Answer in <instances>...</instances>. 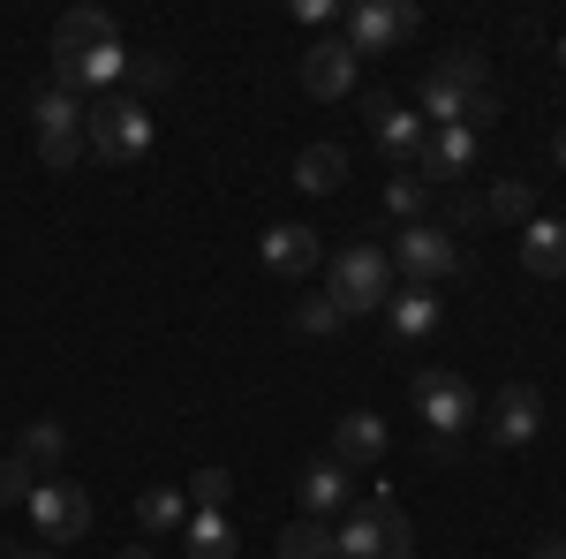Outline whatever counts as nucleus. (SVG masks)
I'll return each instance as SVG.
<instances>
[{"instance_id":"32","label":"nucleus","mask_w":566,"mask_h":559,"mask_svg":"<svg viewBox=\"0 0 566 559\" xmlns=\"http://www.w3.org/2000/svg\"><path fill=\"white\" fill-rule=\"evenodd\" d=\"M552 53H559V69H566V39H559V45H552Z\"/></svg>"},{"instance_id":"1","label":"nucleus","mask_w":566,"mask_h":559,"mask_svg":"<svg viewBox=\"0 0 566 559\" xmlns=\"http://www.w3.org/2000/svg\"><path fill=\"white\" fill-rule=\"evenodd\" d=\"M333 559H416V521L392 499H370L333 529Z\"/></svg>"},{"instance_id":"8","label":"nucleus","mask_w":566,"mask_h":559,"mask_svg":"<svg viewBox=\"0 0 566 559\" xmlns=\"http://www.w3.org/2000/svg\"><path fill=\"white\" fill-rule=\"evenodd\" d=\"M31 521H39L45 545H76L91 529V499L76 491V484H61V476H45L39 491H31Z\"/></svg>"},{"instance_id":"21","label":"nucleus","mask_w":566,"mask_h":559,"mask_svg":"<svg viewBox=\"0 0 566 559\" xmlns=\"http://www.w3.org/2000/svg\"><path fill=\"white\" fill-rule=\"evenodd\" d=\"M280 559H333V529H325V521H287V529H280Z\"/></svg>"},{"instance_id":"11","label":"nucleus","mask_w":566,"mask_h":559,"mask_svg":"<svg viewBox=\"0 0 566 559\" xmlns=\"http://www.w3.org/2000/svg\"><path fill=\"white\" fill-rule=\"evenodd\" d=\"M333 462L340 469H370V462H386V416H370V408H355V416H340V431H333Z\"/></svg>"},{"instance_id":"19","label":"nucleus","mask_w":566,"mask_h":559,"mask_svg":"<svg viewBox=\"0 0 566 559\" xmlns=\"http://www.w3.org/2000/svg\"><path fill=\"white\" fill-rule=\"evenodd\" d=\"M386 318H392L400 341H423V333L438 325V296H431V288H400V296L386 302Z\"/></svg>"},{"instance_id":"5","label":"nucleus","mask_w":566,"mask_h":559,"mask_svg":"<svg viewBox=\"0 0 566 559\" xmlns=\"http://www.w3.org/2000/svg\"><path fill=\"white\" fill-rule=\"evenodd\" d=\"M416 0H363V8H348V45H355V61L363 53H386V45L400 39H416Z\"/></svg>"},{"instance_id":"16","label":"nucleus","mask_w":566,"mask_h":559,"mask_svg":"<svg viewBox=\"0 0 566 559\" xmlns=\"http://www.w3.org/2000/svg\"><path fill=\"white\" fill-rule=\"evenodd\" d=\"M295 182H303L310 197H333V189L348 182V152H340V144H303V159H295Z\"/></svg>"},{"instance_id":"30","label":"nucleus","mask_w":566,"mask_h":559,"mask_svg":"<svg viewBox=\"0 0 566 559\" xmlns=\"http://www.w3.org/2000/svg\"><path fill=\"white\" fill-rule=\"evenodd\" d=\"M122 559H151V545H129V552H122Z\"/></svg>"},{"instance_id":"12","label":"nucleus","mask_w":566,"mask_h":559,"mask_svg":"<svg viewBox=\"0 0 566 559\" xmlns=\"http://www.w3.org/2000/svg\"><path fill=\"white\" fill-rule=\"evenodd\" d=\"M258 258L264 272H280V280H303V272H317V235L310 227H264V242H258Z\"/></svg>"},{"instance_id":"2","label":"nucleus","mask_w":566,"mask_h":559,"mask_svg":"<svg viewBox=\"0 0 566 559\" xmlns=\"http://www.w3.org/2000/svg\"><path fill=\"white\" fill-rule=\"evenodd\" d=\"M408 401H416V416L453 446L461 431L483 416V401H476V386L461 379V371H446V363H431V371H416V386H408Z\"/></svg>"},{"instance_id":"23","label":"nucleus","mask_w":566,"mask_h":559,"mask_svg":"<svg viewBox=\"0 0 566 559\" xmlns=\"http://www.w3.org/2000/svg\"><path fill=\"white\" fill-rule=\"evenodd\" d=\"M386 205H392L400 219H408V227H416V219H423V205H431V182H423L416 167H400V174L386 182Z\"/></svg>"},{"instance_id":"24","label":"nucleus","mask_w":566,"mask_h":559,"mask_svg":"<svg viewBox=\"0 0 566 559\" xmlns=\"http://www.w3.org/2000/svg\"><path fill=\"white\" fill-rule=\"evenodd\" d=\"M45 476L23 462V454H0V507H31V491H39Z\"/></svg>"},{"instance_id":"6","label":"nucleus","mask_w":566,"mask_h":559,"mask_svg":"<svg viewBox=\"0 0 566 559\" xmlns=\"http://www.w3.org/2000/svg\"><path fill=\"white\" fill-rule=\"evenodd\" d=\"M39 159L45 167H76V152H84V106L69 99V91H39Z\"/></svg>"},{"instance_id":"7","label":"nucleus","mask_w":566,"mask_h":559,"mask_svg":"<svg viewBox=\"0 0 566 559\" xmlns=\"http://www.w3.org/2000/svg\"><path fill=\"white\" fill-rule=\"evenodd\" d=\"M392 265H400L416 288H431V280H446V272L461 265V242H453L446 227H423V219H416V227H400V242H392Z\"/></svg>"},{"instance_id":"22","label":"nucleus","mask_w":566,"mask_h":559,"mask_svg":"<svg viewBox=\"0 0 566 559\" xmlns=\"http://www.w3.org/2000/svg\"><path fill=\"white\" fill-rule=\"evenodd\" d=\"M61 454H69V431L53 424V416H45V424H31L23 431V462H31V469H61Z\"/></svg>"},{"instance_id":"17","label":"nucleus","mask_w":566,"mask_h":559,"mask_svg":"<svg viewBox=\"0 0 566 559\" xmlns=\"http://www.w3.org/2000/svg\"><path fill=\"white\" fill-rule=\"evenodd\" d=\"M136 521H144V537L189 529V491H181V484H151V491L136 499Z\"/></svg>"},{"instance_id":"26","label":"nucleus","mask_w":566,"mask_h":559,"mask_svg":"<svg viewBox=\"0 0 566 559\" xmlns=\"http://www.w3.org/2000/svg\"><path fill=\"white\" fill-rule=\"evenodd\" d=\"M491 219L528 227V219H536V189H528V182H491Z\"/></svg>"},{"instance_id":"31","label":"nucleus","mask_w":566,"mask_h":559,"mask_svg":"<svg viewBox=\"0 0 566 559\" xmlns=\"http://www.w3.org/2000/svg\"><path fill=\"white\" fill-rule=\"evenodd\" d=\"M8 559H53V552H8Z\"/></svg>"},{"instance_id":"28","label":"nucleus","mask_w":566,"mask_h":559,"mask_svg":"<svg viewBox=\"0 0 566 559\" xmlns=\"http://www.w3.org/2000/svg\"><path fill=\"white\" fill-rule=\"evenodd\" d=\"M129 84H136V91H167V84H175L167 53H129Z\"/></svg>"},{"instance_id":"9","label":"nucleus","mask_w":566,"mask_h":559,"mask_svg":"<svg viewBox=\"0 0 566 559\" xmlns=\"http://www.w3.org/2000/svg\"><path fill=\"white\" fill-rule=\"evenodd\" d=\"M303 91L310 99H348L355 91V45L348 39H325L303 53Z\"/></svg>"},{"instance_id":"10","label":"nucleus","mask_w":566,"mask_h":559,"mask_svg":"<svg viewBox=\"0 0 566 559\" xmlns=\"http://www.w3.org/2000/svg\"><path fill=\"white\" fill-rule=\"evenodd\" d=\"M536 431H544V393L536 386H506L491 401V438L499 446H528Z\"/></svg>"},{"instance_id":"18","label":"nucleus","mask_w":566,"mask_h":559,"mask_svg":"<svg viewBox=\"0 0 566 559\" xmlns=\"http://www.w3.org/2000/svg\"><path fill=\"white\" fill-rule=\"evenodd\" d=\"M333 507H348V469L325 454L303 469V515H333Z\"/></svg>"},{"instance_id":"3","label":"nucleus","mask_w":566,"mask_h":559,"mask_svg":"<svg viewBox=\"0 0 566 559\" xmlns=\"http://www.w3.org/2000/svg\"><path fill=\"white\" fill-rule=\"evenodd\" d=\"M386 280H392V258H386V250H370V242H355V250L333 258L325 296L340 302V318H363V310H386V302H392Z\"/></svg>"},{"instance_id":"15","label":"nucleus","mask_w":566,"mask_h":559,"mask_svg":"<svg viewBox=\"0 0 566 559\" xmlns=\"http://www.w3.org/2000/svg\"><path fill=\"white\" fill-rule=\"evenodd\" d=\"M522 265L536 280H559L566 272V219H528L522 227Z\"/></svg>"},{"instance_id":"20","label":"nucleus","mask_w":566,"mask_h":559,"mask_svg":"<svg viewBox=\"0 0 566 559\" xmlns=\"http://www.w3.org/2000/svg\"><path fill=\"white\" fill-rule=\"evenodd\" d=\"M234 521L227 515H189V559H234Z\"/></svg>"},{"instance_id":"13","label":"nucleus","mask_w":566,"mask_h":559,"mask_svg":"<svg viewBox=\"0 0 566 559\" xmlns=\"http://www.w3.org/2000/svg\"><path fill=\"white\" fill-rule=\"evenodd\" d=\"M114 15L106 8H69L61 15V31H53V61H76V53H98V45H114Z\"/></svg>"},{"instance_id":"33","label":"nucleus","mask_w":566,"mask_h":559,"mask_svg":"<svg viewBox=\"0 0 566 559\" xmlns=\"http://www.w3.org/2000/svg\"><path fill=\"white\" fill-rule=\"evenodd\" d=\"M559 167H566V130H559Z\"/></svg>"},{"instance_id":"29","label":"nucleus","mask_w":566,"mask_h":559,"mask_svg":"<svg viewBox=\"0 0 566 559\" xmlns=\"http://www.w3.org/2000/svg\"><path fill=\"white\" fill-rule=\"evenodd\" d=\"M528 559H566V537H544V545H536Z\"/></svg>"},{"instance_id":"27","label":"nucleus","mask_w":566,"mask_h":559,"mask_svg":"<svg viewBox=\"0 0 566 559\" xmlns=\"http://www.w3.org/2000/svg\"><path fill=\"white\" fill-rule=\"evenodd\" d=\"M295 325H303L310 341H325V333H340V302H333V296H310L303 310H295Z\"/></svg>"},{"instance_id":"25","label":"nucleus","mask_w":566,"mask_h":559,"mask_svg":"<svg viewBox=\"0 0 566 559\" xmlns=\"http://www.w3.org/2000/svg\"><path fill=\"white\" fill-rule=\"evenodd\" d=\"M181 491H189V507H205V515H227V499H234V476H227V469H197L189 484H181Z\"/></svg>"},{"instance_id":"14","label":"nucleus","mask_w":566,"mask_h":559,"mask_svg":"<svg viewBox=\"0 0 566 559\" xmlns=\"http://www.w3.org/2000/svg\"><path fill=\"white\" fill-rule=\"evenodd\" d=\"M423 144H431V122L408 114V106H392L386 122H378V152H386L392 167H423Z\"/></svg>"},{"instance_id":"4","label":"nucleus","mask_w":566,"mask_h":559,"mask_svg":"<svg viewBox=\"0 0 566 559\" xmlns=\"http://www.w3.org/2000/svg\"><path fill=\"white\" fill-rule=\"evenodd\" d=\"M84 144L98 159H144V152H151V114H144V99H98L84 114Z\"/></svg>"}]
</instances>
